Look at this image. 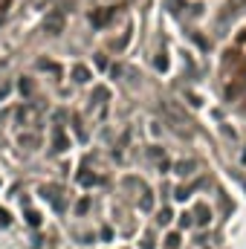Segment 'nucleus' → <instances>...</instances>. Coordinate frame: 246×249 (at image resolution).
<instances>
[{
	"label": "nucleus",
	"mask_w": 246,
	"mask_h": 249,
	"mask_svg": "<svg viewBox=\"0 0 246 249\" xmlns=\"http://www.w3.org/2000/svg\"><path fill=\"white\" fill-rule=\"evenodd\" d=\"M87 78H90V72L84 67H75V81H87Z\"/></svg>",
	"instance_id": "7ed1b4c3"
},
{
	"label": "nucleus",
	"mask_w": 246,
	"mask_h": 249,
	"mask_svg": "<svg viewBox=\"0 0 246 249\" xmlns=\"http://www.w3.org/2000/svg\"><path fill=\"white\" fill-rule=\"evenodd\" d=\"M44 29H47L50 35H58V32H61V29H64V12H61V9H55L53 15H47Z\"/></svg>",
	"instance_id": "f257e3e1"
},
{
	"label": "nucleus",
	"mask_w": 246,
	"mask_h": 249,
	"mask_svg": "<svg viewBox=\"0 0 246 249\" xmlns=\"http://www.w3.org/2000/svg\"><path fill=\"white\" fill-rule=\"evenodd\" d=\"M110 15H113L110 9H107V12H99V15H93V23H96V26H105V23L110 20Z\"/></svg>",
	"instance_id": "f03ea898"
}]
</instances>
